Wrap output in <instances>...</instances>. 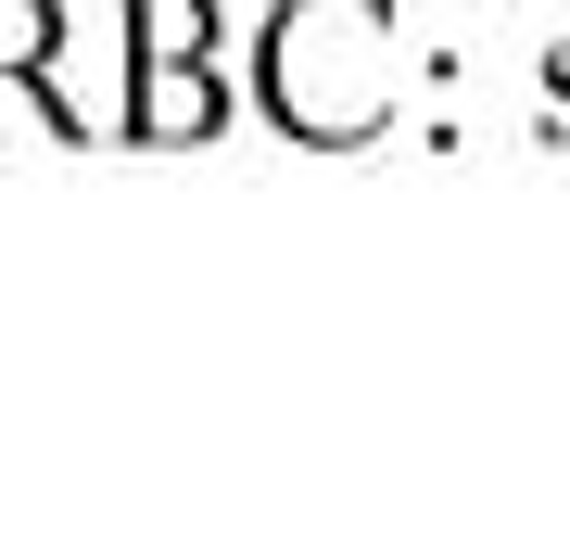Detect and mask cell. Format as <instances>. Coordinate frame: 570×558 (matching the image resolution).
<instances>
[{
  "label": "cell",
  "instance_id": "cell-1",
  "mask_svg": "<svg viewBox=\"0 0 570 558\" xmlns=\"http://www.w3.org/2000/svg\"><path fill=\"white\" fill-rule=\"evenodd\" d=\"M393 89H406V26H393V0H279L266 39H254V102L305 153L381 140Z\"/></svg>",
  "mask_w": 570,
  "mask_h": 558
},
{
  "label": "cell",
  "instance_id": "cell-5",
  "mask_svg": "<svg viewBox=\"0 0 570 558\" xmlns=\"http://www.w3.org/2000/svg\"><path fill=\"white\" fill-rule=\"evenodd\" d=\"M546 140H570V39L546 51Z\"/></svg>",
  "mask_w": 570,
  "mask_h": 558
},
{
  "label": "cell",
  "instance_id": "cell-3",
  "mask_svg": "<svg viewBox=\"0 0 570 558\" xmlns=\"http://www.w3.org/2000/svg\"><path fill=\"white\" fill-rule=\"evenodd\" d=\"M115 26H127V63H190V51H216V0H115Z\"/></svg>",
  "mask_w": 570,
  "mask_h": 558
},
{
  "label": "cell",
  "instance_id": "cell-4",
  "mask_svg": "<svg viewBox=\"0 0 570 558\" xmlns=\"http://www.w3.org/2000/svg\"><path fill=\"white\" fill-rule=\"evenodd\" d=\"M63 39H77V26H63V0H0V89H26Z\"/></svg>",
  "mask_w": 570,
  "mask_h": 558
},
{
  "label": "cell",
  "instance_id": "cell-2",
  "mask_svg": "<svg viewBox=\"0 0 570 558\" xmlns=\"http://www.w3.org/2000/svg\"><path fill=\"white\" fill-rule=\"evenodd\" d=\"M216 127H228V77H216V51H190V63H127V140L178 153V140H216Z\"/></svg>",
  "mask_w": 570,
  "mask_h": 558
}]
</instances>
